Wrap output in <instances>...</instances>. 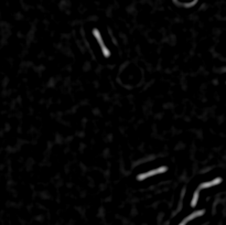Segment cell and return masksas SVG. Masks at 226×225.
<instances>
[{"label": "cell", "mask_w": 226, "mask_h": 225, "mask_svg": "<svg viewBox=\"0 0 226 225\" xmlns=\"http://www.w3.org/2000/svg\"><path fill=\"white\" fill-rule=\"evenodd\" d=\"M167 171H168V167H164V166H163V167L157 168V169H154V170L140 173L139 176H137V180H138V181H142V180L147 179V178L157 176V174H161V173H164V172H167Z\"/></svg>", "instance_id": "1"}, {"label": "cell", "mask_w": 226, "mask_h": 225, "mask_svg": "<svg viewBox=\"0 0 226 225\" xmlns=\"http://www.w3.org/2000/svg\"><path fill=\"white\" fill-rule=\"evenodd\" d=\"M93 35L96 38V39H97V41H98V44L101 45V51H103V54H104V56H106V58H109V56H110L109 50L106 48V45H105L104 42H103V39H101V33H99L98 30L93 29Z\"/></svg>", "instance_id": "2"}, {"label": "cell", "mask_w": 226, "mask_h": 225, "mask_svg": "<svg viewBox=\"0 0 226 225\" xmlns=\"http://www.w3.org/2000/svg\"><path fill=\"white\" fill-rule=\"evenodd\" d=\"M205 213V211L204 210H199V211H195V212H193L192 214H190L189 216H186L185 219L183 220L182 222L180 223L179 225H186L188 224L190 221H192V220H194V219H196V217H199V216H202L203 214Z\"/></svg>", "instance_id": "3"}, {"label": "cell", "mask_w": 226, "mask_h": 225, "mask_svg": "<svg viewBox=\"0 0 226 225\" xmlns=\"http://www.w3.org/2000/svg\"><path fill=\"white\" fill-rule=\"evenodd\" d=\"M221 182H222V178H215V179L212 180V181L201 183L200 187H199V190H200V189H207V188L214 187V185H218Z\"/></svg>", "instance_id": "4"}, {"label": "cell", "mask_w": 226, "mask_h": 225, "mask_svg": "<svg viewBox=\"0 0 226 225\" xmlns=\"http://www.w3.org/2000/svg\"><path fill=\"white\" fill-rule=\"evenodd\" d=\"M197 200H199V190L195 191V192H194V195H193V198H192V201H191V206H192V208H194V206H196V204H197Z\"/></svg>", "instance_id": "5"}]
</instances>
